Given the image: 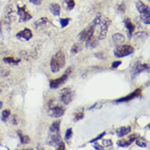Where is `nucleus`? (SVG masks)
<instances>
[{
    "label": "nucleus",
    "mask_w": 150,
    "mask_h": 150,
    "mask_svg": "<svg viewBox=\"0 0 150 150\" xmlns=\"http://www.w3.org/2000/svg\"><path fill=\"white\" fill-rule=\"evenodd\" d=\"M65 65V56L64 53L59 51L55 54L51 58L50 62L51 71L53 73L59 72Z\"/></svg>",
    "instance_id": "obj_1"
},
{
    "label": "nucleus",
    "mask_w": 150,
    "mask_h": 150,
    "mask_svg": "<svg viewBox=\"0 0 150 150\" xmlns=\"http://www.w3.org/2000/svg\"><path fill=\"white\" fill-rule=\"evenodd\" d=\"M65 112V108L60 104L56 103L53 99L50 100L48 103V115L54 118H59L62 116Z\"/></svg>",
    "instance_id": "obj_2"
},
{
    "label": "nucleus",
    "mask_w": 150,
    "mask_h": 150,
    "mask_svg": "<svg viewBox=\"0 0 150 150\" xmlns=\"http://www.w3.org/2000/svg\"><path fill=\"white\" fill-rule=\"evenodd\" d=\"M72 68L71 67H69L61 77L54 79V80H52L50 81V87L51 89H56L59 88L67 80L69 77V75L72 72Z\"/></svg>",
    "instance_id": "obj_3"
},
{
    "label": "nucleus",
    "mask_w": 150,
    "mask_h": 150,
    "mask_svg": "<svg viewBox=\"0 0 150 150\" xmlns=\"http://www.w3.org/2000/svg\"><path fill=\"white\" fill-rule=\"evenodd\" d=\"M134 48L129 45H122L116 48L114 50V54L116 58H122L132 54Z\"/></svg>",
    "instance_id": "obj_4"
},
{
    "label": "nucleus",
    "mask_w": 150,
    "mask_h": 150,
    "mask_svg": "<svg viewBox=\"0 0 150 150\" xmlns=\"http://www.w3.org/2000/svg\"><path fill=\"white\" fill-rule=\"evenodd\" d=\"M74 97V92L69 87L63 88L60 92V99L65 105L71 103Z\"/></svg>",
    "instance_id": "obj_5"
},
{
    "label": "nucleus",
    "mask_w": 150,
    "mask_h": 150,
    "mask_svg": "<svg viewBox=\"0 0 150 150\" xmlns=\"http://www.w3.org/2000/svg\"><path fill=\"white\" fill-rule=\"evenodd\" d=\"M96 25L93 24L91 26L83 30L79 35V40L82 42H86L93 35H94V33L95 31Z\"/></svg>",
    "instance_id": "obj_6"
},
{
    "label": "nucleus",
    "mask_w": 150,
    "mask_h": 150,
    "mask_svg": "<svg viewBox=\"0 0 150 150\" xmlns=\"http://www.w3.org/2000/svg\"><path fill=\"white\" fill-rule=\"evenodd\" d=\"M111 21L109 18H105L100 23L101 24V31L98 36V40H103L107 37V33L108 31V27L110 25Z\"/></svg>",
    "instance_id": "obj_7"
},
{
    "label": "nucleus",
    "mask_w": 150,
    "mask_h": 150,
    "mask_svg": "<svg viewBox=\"0 0 150 150\" xmlns=\"http://www.w3.org/2000/svg\"><path fill=\"white\" fill-rule=\"evenodd\" d=\"M138 137H139V134H136V133L132 134L129 135L126 138H123V139L118 140L117 142V144L118 146H120V147H123V148L128 147L134 141H135L136 140V139Z\"/></svg>",
    "instance_id": "obj_8"
},
{
    "label": "nucleus",
    "mask_w": 150,
    "mask_h": 150,
    "mask_svg": "<svg viewBox=\"0 0 150 150\" xmlns=\"http://www.w3.org/2000/svg\"><path fill=\"white\" fill-rule=\"evenodd\" d=\"M61 141H62V139L60 131L50 132V134L48 138V143L49 144V145L56 147Z\"/></svg>",
    "instance_id": "obj_9"
},
{
    "label": "nucleus",
    "mask_w": 150,
    "mask_h": 150,
    "mask_svg": "<svg viewBox=\"0 0 150 150\" xmlns=\"http://www.w3.org/2000/svg\"><path fill=\"white\" fill-rule=\"evenodd\" d=\"M142 90L141 88H137L136 90H135V91L131 93H130L129 94H128V96L124 97L122 98H121L117 100H116L115 101L117 103H123V102H128L129 101L140 96H141L142 94Z\"/></svg>",
    "instance_id": "obj_10"
},
{
    "label": "nucleus",
    "mask_w": 150,
    "mask_h": 150,
    "mask_svg": "<svg viewBox=\"0 0 150 150\" xmlns=\"http://www.w3.org/2000/svg\"><path fill=\"white\" fill-rule=\"evenodd\" d=\"M18 14L20 16V18H19L20 22H25L32 18L31 15L25 10V6H23L20 8L18 7Z\"/></svg>",
    "instance_id": "obj_11"
},
{
    "label": "nucleus",
    "mask_w": 150,
    "mask_h": 150,
    "mask_svg": "<svg viewBox=\"0 0 150 150\" xmlns=\"http://www.w3.org/2000/svg\"><path fill=\"white\" fill-rule=\"evenodd\" d=\"M16 37L18 39L23 40L25 41H28L32 38L33 33L30 29L25 28L24 30L18 32Z\"/></svg>",
    "instance_id": "obj_12"
},
{
    "label": "nucleus",
    "mask_w": 150,
    "mask_h": 150,
    "mask_svg": "<svg viewBox=\"0 0 150 150\" xmlns=\"http://www.w3.org/2000/svg\"><path fill=\"white\" fill-rule=\"evenodd\" d=\"M136 8L138 11L140 13V16H144L150 14L149 7L141 1H138V2H137Z\"/></svg>",
    "instance_id": "obj_13"
},
{
    "label": "nucleus",
    "mask_w": 150,
    "mask_h": 150,
    "mask_svg": "<svg viewBox=\"0 0 150 150\" xmlns=\"http://www.w3.org/2000/svg\"><path fill=\"white\" fill-rule=\"evenodd\" d=\"M148 68H149V66L146 64H140V63L137 64L133 67L132 76H137V74H139L140 72H142L143 71L148 69Z\"/></svg>",
    "instance_id": "obj_14"
},
{
    "label": "nucleus",
    "mask_w": 150,
    "mask_h": 150,
    "mask_svg": "<svg viewBox=\"0 0 150 150\" xmlns=\"http://www.w3.org/2000/svg\"><path fill=\"white\" fill-rule=\"evenodd\" d=\"M99 45V42L98 38L93 35L88 40L86 41V47L87 49L93 50L96 48Z\"/></svg>",
    "instance_id": "obj_15"
},
{
    "label": "nucleus",
    "mask_w": 150,
    "mask_h": 150,
    "mask_svg": "<svg viewBox=\"0 0 150 150\" xmlns=\"http://www.w3.org/2000/svg\"><path fill=\"white\" fill-rule=\"evenodd\" d=\"M124 23L125 25V27L128 30V37L129 38V39L130 40L132 36V33L134 31L135 25L133 24L131 19H129V18L125 19V20L124 21Z\"/></svg>",
    "instance_id": "obj_16"
},
{
    "label": "nucleus",
    "mask_w": 150,
    "mask_h": 150,
    "mask_svg": "<svg viewBox=\"0 0 150 150\" xmlns=\"http://www.w3.org/2000/svg\"><path fill=\"white\" fill-rule=\"evenodd\" d=\"M131 128L130 126H124L118 128L117 131L116 133L118 137H122L131 132Z\"/></svg>",
    "instance_id": "obj_17"
},
{
    "label": "nucleus",
    "mask_w": 150,
    "mask_h": 150,
    "mask_svg": "<svg viewBox=\"0 0 150 150\" xmlns=\"http://www.w3.org/2000/svg\"><path fill=\"white\" fill-rule=\"evenodd\" d=\"M48 24V19L46 17H42L34 23V27L36 29H42Z\"/></svg>",
    "instance_id": "obj_18"
},
{
    "label": "nucleus",
    "mask_w": 150,
    "mask_h": 150,
    "mask_svg": "<svg viewBox=\"0 0 150 150\" xmlns=\"http://www.w3.org/2000/svg\"><path fill=\"white\" fill-rule=\"evenodd\" d=\"M112 40L115 45H120L125 41V37L120 33H116L112 35Z\"/></svg>",
    "instance_id": "obj_19"
},
{
    "label": "nucleus",
    "mask_w": 150,
    "mask_h": 150,
    "mask_svg": "<svg viewBox=\"0 0 150 150\" xmlns=\"http://www.w3.org/2000/svg\"><path fill=\"white\" fill-rule=\"evenodd\" d=\"M84 117V108H80L76 111L74 114L73 120L74 122H77L80 120H82Z\"/></svg>",
    "instance_id": "obj_20"
},
{
    "label": "nucleus",
    "mask_w": 150,
    "mask_h": 150,
    "mask_svg": "<svg viewBox=\"0 0 150 150\" xmlns=\"http://www.w3.org/2000/svg\"><path fill=\"white\" fill-rule=\"evenodd\" d=\"M50 11L52 14L55 16H59L61 13V7L58 4H52L50 7Z\"/></svg>",
    "instance_id": "obj_21"
},
{
    "label": "nucleus",
    "mask_w": 150,
    "mask_h": 150,
    "mask_svg": "<svg viewBox=\"0 0 150 150\" xmlns=\"http://www.w3.org/2000/svg\"><path fill=\"white\" fill-rule=\"evenodd\" d=\"M83 49V45L81 42L75 43L71 47V52L73 54H78Z\"/></svg>",
    "instance_id": "obj_22"
},
{
    "label": "nucleus",
    "mask_w": 150,
    "mask_h": 150,
    "mask_svg": "<svg viewBox=\"0 0 150 150\" xmlns=\"http://www.w3.org/2000/svg\"><path fill=\"white\" fill-rule=\"evenodd\" d=\"M17 132H18V134L20 137L21 142L22 144H28V143L30 142L31 139H30V138L28 135H24L21 131H18Z\"/></svg>",
    "instance_id": "obj_23"
},
{
    "label": "nucleus",
    "mask_w": 150,
    "mask_h": 150,
    "mask_svg": "<svg viewBox=\"0 0 150 150\" xmlns=\"http://www.w3.org/2000/svg\"><path fill=\"white\" fill-rule=\"evenodd\" d=\"M147 35L148 33L145 32H138L135 34L134 39L136 41H141L142 40H145L147 37Z\"/></svg>",
    "instance_id": "obj_24"
},
{
    "label": "nucleus",
    "mask_w": 150,
    "mask_h": 150,
    "mask_svg": "<svg viewBox=\"0 0 150 150\" xmlns=\"http://www.w3.org/2000/svg\"><path fill=\"white\" fill-rule=\"evenodd\" d=\"M64 6L68 11L72 10L74 8L75 5H76L74 0H64Z\"/></svg>",
    "instance_id": "obj_25"
},
{
    "label": "nucleus",
    "mask_w": 150,
    "mask_h": 150,
    "mask_svg": "<svg viewBox=\"0 0 150 150\" xmlns=\"http://www.w3.org/2000/svg\"><path fill=\"white\" fill-rule=\"evenodd\" d=\"M61 121L58 120L54 121L51 125L50 128V132H55V131H59V127H60Z\"/></svg>",
    "instance_id": "obj_26"
},
{
    "label": "nucleus",
    "mask_w": 150,
    "mask_h": 150,
    "mask_svg": "<svg viewBox=\"0 0 150 150\" xmlns=\"http://www.w3.org/2000/svg\"><path fill=\"white\" fill-rule=\"evenodd\" d=\"M136 144L142 148H145L147 145V142L146 140L144 137H138L136 139Z\"/></svg>",
    "instance_id": "obj_27"
},
{
    "label": "nucleus",
    "mask_w": 150,
    "mask_h": 150,
    "mask_svg": "<svg viewBox=\"0 0 150 150\" xmlns=\"http://www.w3.org/2000/svg\"><path fill=\"white\" fill-rule=\"evenodd\" d=\"M4 61H6V62H7V63L13 64H17L20 61V59H16L13 57H7L4 59Z\"/></svg>",
    "instance_id": "obj_28"
},
{
    "label": "nucleus",
    "mask_w": 150,
    "mask_h": 150,
    "mask_svg": "<svg viewBox=\"0 0 150 150\" xmlns=\"http://www.w3.org/2000/svg\"><path fill=\"white\" fill-rule=\"evenodd\" d=\"M70 19L67 18H60L59 19V23L61 24V28H65V27H67L68 24H69V21Z\"/></svg>",
    "instance_id": "obj_29"
},
{
    "label": "nucleus",
    "mask_w": 150,
    "mask_h": 150,
    "mask_svg": "<svg viewBox=\"0 0 150 150\" xmlns=\"http://www.w3.org/2000/svg\"><path fill=\"white\" fill-rule=\"evenodd\" d=\"M72 136V128H69L67 129L65 134V139L66 141L69 140L71 138Z\"/></svg>",
    "instance_id": "obj_30"
},
{
    "label": "nucleus",
    "mask_w": 150,
    "mask_h": 150,
    "mask_svg": "<svg viewBox=\"0 0 150 150\" xmlns=\"http://www.w3.org/2000/svg\"><path fill=\"white\" fill-rule=\"evenodd\" d=\"M102 143H103V145H104V146H105V147L111 146L113 144L112 141L110 139H105L103 140Z\"/></svg>",
    "instance_id": "obj_31"
},
{
    "label": "nucleus",
    "mask_w": 150,
    "mask_h": 150,
    "mask_svg": "<svg viewBox=\"0 0 150 150\" xmlns=\"http://www.w3.org/2000/svg\"><path fill=\"white\" fill-rule=\"evenodd\" d=\"M10 114H11V112L8 110H6L3 111L2 112V120L4 121L6 120L7 118L9 117V116L10 115Z\"/></svg>",
    "instance_id": "obj_32"
},
{
    "label": "nucleus",
    "mask_w": 150,
    "mask_h": 150,
    "mask_svg": "<svg viewBox=\"0 0 150 150\" xmlns=\"http://www.w3.org/2000/svg\"><path fill=\"white\" fill-rule=\"evenodd\" d=\"M11 121V122L12 124L13 125H17L18 124V122H19V119H18V117L17 115H13L12 117H11V118L10 120Z\"/></svg>",
    "instance_id": "obj_33"
},
{
    "label": "nucleus",
    "mask_w": 150,
    "mask_h": 150,
    "mask_svg": "<svg viewBox=\"0 0 150 150\" xmlns=\"http://www.w3.org/2000/svg\"><path fill=\"white\" fill-rule=\"evenodd\" d=\"M105 134H106V132H105V131L103 132H102V133H101L99 135H98L97 137H96L95 138H94V139H91V141H90V142H90V143H93V142H97L98 139H101L102 137H103L105 135Z\"/></svg>",
    "instance_id": "obj_34"
},
{
    "label": "nucleus",
    "mask_w": 150,
    "mask_h": 150,
    "mask_svg": "<svg viewBox=\"0 0 150 150\" xmlns=\"http://www.w3.org/2000/svg\"><path fill=\"white\" fill-rule=\"evenodd\" d=\"M57 146V149L58 150H64L65 149V145L62 140L60 141V142L58 144Z\"/></svg>",
    "instance_id": "obj_35"
},
{
    "label": "nucleus",
    "mask_w": 150,
    "mask_h": 150,
    "mask_svg": "<svg viewBox=\"0 0 150 150\" xmlns=\"http://www.w3.org/2000/svg\"><path fill=\"white\" fill-rule=\"evenodd\" d=\"M101 22V16L100 14H98L96 18L94 19V23L95 25H97V24H100Z\"/></svg>",
    "instance_id": "obj_36"
},
{
    "label": "nucleus",
    "mask_w": 150,
    "mask_h": 150,
    "mask_svg": "<svg viewBox=\"0 0 150 150\" xmlns=\"http://www.w3.org/2000/svg\"><path fill=\"white\" fill-rule=\"evenodd\" d=\"M117 10L119 12V13H124L125 10V6L122 4H120V5H118L117 6Z\"/></svg>",
    "instance_id": "obj_37"
},
{
    "label": "nucleus",
    "mask_w": 150,
    "mask_h": 150,
    "mask_svg": "<svg viewBox=\"0 0 150 150\" xmlns=\"http://www.w3.org/2000/svg\"><path fill=\"white\" fill-rule=\"evenodd\" d=\"M121 61H114L112 63V65H111V67L113 68H118L121 64Z\"/></svg>",
    "instance_id": "obj_38"
},
{
    "label": "nucleus",
    "mask_w": 150,
    "mask_h": 150,
    "mask_svg": "<svg viewBox=\"0 0 150 150\" xmlns=\"http://www.w3.org/2000/svg\"><path fill=\"white\" fill-rule=\"evenodd\" d=\"M95 56L96 57V58H98V59H104V57H105V55H104V54L103 52H97L95 54Z\"/></svg>",
    "instance_id": "obj_39"
},
{
    "label": "nucleus",
    "mask_w": 150,
    "mask_h": 150,
    "mask_svg": "<svg viewBox=\"0 0 150 150\" xmlns=\"http://www.w3.org/2000/svg\"><path fill=\"white\" fill-rule=\"evenodd\" d=\"M93 146H94V148L96 149H98V150H99V149H104V146H102L101 145H100L98 143H97L96 142H95V144L93 145Z\"/></svg>",
    "instance_id": "obj_40"
},
{
    "label": "nucleus",
    "mask_w": 150,
    "mask_h": 150,
    "mask_svg": "<svg viewBox=\"0 0 150 150\" xmlns=\"http://www.w3.org/2000/svg\"><path fill=\"white\" fill-rule=\"evenodd\" d=\"M30 2L34 5L39 6L41 3V0H30Z\"/></svg>",
    "instance_id": "obj_41"
},
{
    "label": "nucleus",
    "mask_w": 150,
    "mask_h": 150,
    "mask_svg": "<svg viewBox=\"0 0 150 150\" xmlns=\"http://www.w3.org/2000/svg\"><path fill=\"white\" fill-rule=\"evenodd\" d=\"M3 107V103L1 101H0V110H1Z\"/></svg>",
    "instance_id": "obj_42"
},
{
    "label": "nucleus",
    "mask_w": 150,
    "mask_h": 150,
    "mask_svg": "<svg viewBox=\"0 0 150 150\" xmlns=\"http://www.w3.org/2000/svg\"><path fill=\"white\" fill-rule=\"evenodd\" d=\"M1 90L0 89V94H1Z\"/></svg>",
    "instance_id": "obj_43"
},
{
    "label": "nucleus",
    "mask_w": 150,
    "mask_h": 150,
    "mask_svg": "<svg viewBox=\"0 0 150 150\" xmlns=\"http://www.w3.org/2000/svg\"><path fill=\"white\" fill-rule=\"evenodd\" d=\"M148 1H149V0H148Z\"/></svg>",
    "instance_id": "obj_44"
}]
</instances>
